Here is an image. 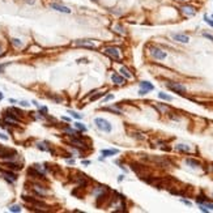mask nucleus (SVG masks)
<instances>
[{
  "label": "nucleus",
  "instance_id": "obj_1",
  "mask_svg": "<svg viewBox=\"0 0 213 213\" xmlns=\"http://www.w3.org/2000/svg\"><path fill=\"white\" fill-rule=\"evenodd\" d=\"M94 123H95V126H97V128L101 129V131H103V132H111V124L109 123L106 119H103V118H95L94 119Z\"/></svg>",
  "mask_w": 213,
  "mask_h": 213
},
{
  "label": "nucleus",
  "instance_id": "obj_2",
  "mask_svg": "<svg viewBox=\"0 0 213 213\" xmlns=\"http://www.w3.org/2000/svg\"><path fill=\"white\" fill-rule=\"evenodd\" d=\"M166 86L169 88L170 90H173V92L178 93V94H184L186 93V86L182 84H179V82H166Z\"/></svg>",
  "mask_w": 213,
  "mask_h": 213
},
{
  "label": "nucleus",
  "instance_id": "obj_3",
  "mask_svg": "<svg viewBox=\"0 0 213 213\" xmlns=\"http://www.w3.org/2000/svg\"><path fill=\"white\" fill-rule=\"evenodd\" d=\"M105 54L107 56H110L111 59H119L120 58V51L118 47H107L105 48Z\"/></svg>",
  "mask_w": 213,
  "mask_h": 213
},
{
  "label": "nucleus",
  "instance_id": "obj_4",
  "mask_svg": "<svg viewBox=\"0 0 213 213\" xmlns=\"http://www.w3.org/2000/svg\"><path fill=\"white\" fill-rule=\"evenodd\" d=\"M51 8L56 12H60V13H71V9L66 6H62V4L58 3H51Z\"/></svg>",
  "mask_w": 213,
  "mask_h": 213
},
{
  "label": "nucleus",
  "instance_id": "obj_5",
  "mask_svg": "<svg viewBox=\"0 0 213 213\" xmlns=\"http://www.w3.org/2000/svg\"><path fill=\"white\" fill-rule=\"evenodd\" d=\"M152 55H153V58L158 59V60H163V59L166 58L165 51H162L161 48H156V47L152 48Z\"/></svg>",
  "mask_w": 213,
  "mask_h": 213
},
{
  "label": "nucleus",
  "instance_id": "obj_6",
  "mask_svg": "<svg viewBox=\"0 0 213 213\" xmlns=\"http://www.w3.org/2000/svg\"><path fill=\"white\" fill-rule=\"evenodd\" d=\"M75 46H80V47H88V48H94V43L90 39H81V41H76Z\"/></svg>",
  "mask_w": 213,
  "mask_h": 213
},
{
  "label": "nucleus",
  "instance_id": "obj_7",
  "mask_svg": "<svg viewBox=\"0 0 213 213\" xmlns=\"http://www.w3.org/2000/svg\"><path fill=\"white\" fill-rule=\"evenodd\" d=\"M174 41H178L180 43H188L189 42V37H187L186 34H173L171 35Z\"/></svg>",
  "mask_w": 213,
  "mask_h": 213
},
{
  "label": "nucleus",
  "instance_id": "obj_8",
  "mask_svg": "<svg viewBox=\"0 0 213 213\" xmlns=\"http://www.w3.org/2000/svg\"><path fill=\"white\" fill-rule=\"evenodd\" d=\"M182 13L186 15V16H194L196 13V9L191 6H184V7H182Z\"/></svg>",
  "mask_w": 213,
  "mask_h": 213
},
{
  "label": "nucleus",
  "instance_id": "obj_9",
  "mask_svg": "<svg viewBox=\"0 0 213 213\" xmlns=\"http://www.w3.org/2000/svg\"><path fill=\"white\" fill-rule=\"evenodd\" d=\"M3 176L7 179L8 182H15L17 179V175L16 174H13V173H7V171H4L3 173Z\"/></svg>",
  "mask_w": 213,
  "mask_h": 213
},
{
  "label": "nucleus",
  "instance_id": "obj_10",
  "mask_svg": "<svg viewBox=\"0 0 213 213\" xmlns=\"http://www.w3.org/2000/svg\"><path fill=\"white\" fill-rule=\"evenodd\" d=\"M140 88H141V89L148 90V92H150V90L154 89V86H153L150 82H148V81H141V82H140Z\"/></svg>",
  "mask_w": 213,
  "mask_h": 213
},
{
  "label": "nucleus",
  "instance_id": "obj_11",
  "mask_svg": "<svg viewBox=\"0 0 213 213\" xmlns=\"http://www.w3.org/2000/svg\"><path fill=\"white\" fill-rule=\"evenodd\" d=\"M111 79H113V81L115 82L116 85H122V84H124V79L122 76H119V75H116V73H114L113 76H111Z\"/></svg>",
  "mask_w": 213,
  "mask_h": 213
},
{
  "label": "nucleus",
  "instance_id": "obj_12",
  "mask_svg": "<svg viewBox=\"0 0 213 213\" xmlns=\"http://www.w3.org/2000/svg\"><path fill=\"white\" fill-rule=\"evenodd\" d=\"M175 149L179 150V152H186V153H188L189 150H191L188 145H186V144H178V145H175Z\"/></svg>",
  "mask_w": 213,
  "mask_h": 213
},
{
  "label": "nucleus",
  "instance_id": "obj_13",
  "mask_svg": "<svg viewBox=\"0 0 213 213\" xmlns=\"http://www.w3.org/2000/svg\"><path fill=\"white\" fill-rule=\"evenodd\" d=\"M4 120H6L7 123H11V124H17V123H19V119L15 118V116H12V115H6Z\"/></svg>",
  "mask_w": 213,
  "mask_h": 213
},
{
  "label": "nucleus",
  "instance_id": "obj_14",
  "mask_svg": "<svg viewBox=\"0 0 213 213\" xmlns=\"http://www.w3.org/2000/svg\"><path fill=\"white\" fill-rule=\"evenodd\" d=\"M118 153H119L118 149H103L102 150V154L106 156V157L107 156H113V154H118Z\"/></svg>",
  "mask_w": 213,
  "mask_h": 213
},
{
  "label": "nucleus",
  "instance_id": "obj_15",
  "mask_svg": "<svg viewBox=\"0 0 213 213\" xmlns=\"http://www.w3.org/2000/svg\"><path fill=\"white\" fill-rule=\"evenodd\" d=\"M71 142L75 145V147H77V148H86V144H85V142H82V141H80V140L72 139Z\"/></svg>",
  "mask_w": 213,
  "mask_h": 213
},
{
  "label": "nucleus",
  "instance_id": "obj_16",
  "mask_svg": "<svg viewBox=\"0 0 213 213\" xmlns=\"http://www.w3.org/2000/svg\"><path fill=\"white\" fill-rule=\"evenodd\" d=\"M119 72H120V75H123V76L126 77V79H131V77H132V75L129 73V71H128L127 68H124V67H122Z\"/></svg>",
  "mask_w": 213,
  "mask_h": 213
},
{
  "label": "nucleus",
  "instance_id": "obj_17",
  "mask_svg": "<svg viewBox=\"0 0 213 213\" xmlns=\"http://www.w3.org/2000/svg\"><path fill=\"white\" fill-rule=\"evenodd\" d=\"M186 163H187V165H189L191 167H197V166H200V163L197 162V161L192 160V158H188V160H186Z\"/></svg>",
  "mask_w": 213,
  "mask_h": 213
},
{
  "label": "nucleus",
  "instance_id": "obj_18",
  "mask_svg": "<svg viewBox=\"0 0 213 213\" xmlns=\"http://www.w3.org/2000/svg\"><path fill=\"white\" fill-rule=\"evenodd\" d=\"M158 97H160L161 100H165V101H173V97L165 94V93H158Z\"/></svg>",
  "mask_w": 213,
  "mask_h": 213
},
{
  "label": "nucleus",
  "instance_id": "obj_19",
  "mask_svg": "<svg viewBox=\"0 0 213 213\" xmlns=\"http://www.w3.org/2000/svg\"><path fill=\"white\" fill-rule=\"evenodd\" d=\"M200 204H201V205H204V207L207 208L208 210H213V204H212V203H208V201H203V200H201V201H200Z\"/></svg>",
  "mask_w": 213,
  "mask_h": 213
},
{
  "label": "nucleus",
  "instance_id": "obj_20",
  "mask_svg": "<svg viewBox=\"0 0 213 213\" xmlns=\"http://www.w3.org/2000/svg\"><path fill=\"white\" fill-rule=\"evenodd\" d=\"M12 45H13L15 47H21L22 42L20 39H17V38H13V39H12Z\"/></svg>",
  "mask_w": 213,
  "mask_h": 213
},
{
  "label": "nucleus",
  "instance_id": "obj_21",
  "mask_svg": "<svg viewBox=\"0 0 213 213\" xmlns=\"http://www.w3.org/2000/svg\"><path fill=\"white\" fill-rule=\"evenodd\" d=\"M75 127H76V128L79 129V131H81V132H85V131H86V128H85V126H82V124L80 123V122H77V123L75 124Z\"/></svg>",
  "mask_w": 213,
  "mask_h": 213
},
{
  "label": "nucleus",
  "instance_id": "obj_22",
  "mask_svg": "<svg viewBox=\"0 0 213 213\" xmlns=\"http://www.w3.org/2000/svg\"><path fill=\"white\" fill-rule=\"evenodd\" d=\"M114 29L116 30V33H119V34H126V32H124V28L120 26V25H116Z\"/></svg>",
  "mask_w": 213,
  "mask_h": 213
},
{
  "label": "nucleus",
  "instance_id": "obj_23",
  "mask_svg": "<svg viewBox=\"0 0 213 213\" xmlns=\"http://www.w3.org/2000/svg\"><path fill=\"white\" fill-rule=\"evenodd\" d=\"M9 210L11 212H21V207L20 205H12V207H9Z\"/></svg>",
  "mask_w": 213,
  "mask_h": 213
},
{
  "label": "nucleus",
  "instance_id": "obj_24",
  "mask_svg": "<svg viewBox=\"0 0 213 213\" xmlns=\"http://www.w3.org/2000/svg\"><path fill=\"white\" fill-rule=\"evenodd\" d=\"M34 189H35L37 192H39L41 195H45V194H46V189L41 188V186H34Z\"/></svg>",
  "mask_w": 213,
  "mask_h": 213
},
{
  "label": "nucleus",
  "instance_id": "obj_25",
  "mask_svg": "<svg viewBox=\"0 0 213 213\" xmlns=\"http://www.w3.org/2000/svg\"><path fill=\"white\" fill-rule=\"evenodd\" d=\"M204 21L207 22L208 25H210V26L213 28V20H210V19H209V17H208V16H204Z\"/></svg>",
  "mask_w": 213,
  "mask_h": 213
},
{
  "label": "nucleus",
  "instance_id": "obj_26",
  "mask_svg": "<svg viewBox=\"0 0 213 213\" xmlns=\"http://www.w3.org/2000/svg\"><path fill=\"white\" fill-rule=\"evenodd\" d=\"M69 114H72V116H73V118H76V119H81V118H82L81 115H79V114H76V113H75V111H71V113H69Z\"/></svg>",
  "mask_w": 213,
  "mask_h": 213
},
{
  "label": "nucleus",
  "instance_id": "obj_27",
  "mask_svg": "<svg viewBox=\"0 0 213 213\" xmlns=\"http://www.w3.org/2000/svg\"><path fill=\"white\" fill-rule=\"evenodd\" d=\"M203 35H204L205 38H208V39H210L213 42V35L212 34H208V33H203Z\"/></svg>",
  "mask_w": 213,
  "mask_h": 213
},
{
  "label": "nucleus",
  "instance_id": "obj_28",
  "mask_svg": "<svg viewBox=\"0 0 213 213\" xmlns=\"http://www.w3.org/2000/svg\"><path fill=\"white\" fill-rule=\"evenodd\" d=\"M147 93H148V90L141 89V88H140V92H139V94H140V95H144V94H147Z\"/></svg>",
  "mask_w": 213,
  "mask_h": 213
},
{
  "label": "nucleus",
  "instance_id": "obj_29",
  "mask_svg": "<svg viewBox=\"0 0 213 213\" xmlns=\"http://www.w3.org/2000/svg\"><path fill=\"white\" fill-rule=\"evenodd\" d=\"M0 139H3V140H8V136H6L4 133H1V132H0Z\"/></svg>",
  "mask_w": 213,
  "mask_h": 213
},
{
  "label": "nucleus",
  "instance_id": "obj_30",
  "mask_svg": "<svg viewBox=\"0 0 213 213\" xmlns=\"http://www.w3.org/2000/svg\"><path fill=\"white\" fill-rule=\"evenodd\" d=\"M20 105H21V106H25V107H26V106H29V103H28L26 101H22V102H20Z\"/></svg>",
  "mask_w": 213,
  "mask_h": 213
},
{
  "label": "nucleus",
  "instance_id": "obj_31",
  "mask_svg": "<svg viewBox=\"0 0 213 213\" xmlns=\"http://www.w3.org/2000/svg\"><path fill=\"white\" fill-rule=\"evenodd\" d=\"M182 203H184L186 205H191V201H188V200H184V199H182Z\"/></svg>",
  "mask_w": 213,
  "mask_h": 213
},
{
  "label": "nucleus",
  "instance_id": "obj_32",
  "mask_svg": "<svg viewBox=\"0 0 213 213\" xmlns=\"http://www.w3.org/2000/svg\"><path fill=\"white\" fill-rule=\"evenodd\" d=\"M113 98H114V95H113V94H109V95H107V97H106V98H105V101H109V100H113Z\"/></svg>",
  "mask_w": 213,
  "mask_h": 213
},
{
  "label": "nucleus",
  "instance_id": "obj_33",
  "mask_svg": "<svg viewBox=\"0 0 213 213\" xmlns=\"http://www.w3.org/2000/svg\"><path fill=\"white\" fill-rule=\"evenodd\" d=\"M101 95H102V93H101V94H97V95H94V97H92V101H95V100H97V98H100Z\"/></svg>",
  "mask_w": 213,
  "mask_h": 213
},
{
  "label": "nucleus",
  "instance_id": "obj_34",
  "mask_svg": "<svg viewBox=\"0 0 213 213\" xmlns=\"http://www.w3.org/2000/svg\"><path fill=\"white\" fill-rule=\"evenodd\" d=\"M63 120H66V122H69V120H71V119H69L68 116H63Z\"/></svg>",
  "mask_w": 213,
  "mask_h": 213
},
{
  "label": "nucleus",
  "instance_id": "obj_35",
  "mask_svg": "<svg viewBox=\"0 0 213 213\" xmlns=\"http://www.w3.org/2000/svg\"><path fill=\"white\" fill-rule=\"evenodd\" d=\"M4 67H6V64H3V66H0V73H1V71L4 69Z\"/></svg>",
  "mask_w": 213,
  "mask_h": 213
},
{
  "label": "nucleus",
  "instance_id": "obj_36",
  "mask_svg": "<svg viewBox=\"0 0 213 213\" xmlns=\"http://www.w3.org/2000/svg\"><path fill=\"white\" fill-rule=\"evenodd\" d=\"M123 179H124V176H123V175H120V176H119V178H118V180H119V182H122V180H123Z\"/></svg>",
  "mask_w": 213,
  "mask_h": 213
},
{
  "label": "nucleus",
  "instance_id": "obj_37",
  "mask_svg": "<svg viewBox=\"0 0 213 213\" xmlns=\"http://www.w3.org/2000/svg\"><path fill=\"white\" fill-rule=\"evenodd\" d=\"M26 3H29V4H33V3H34V0H26Z\"/></svg>",
  "mask_w": 213,
  "mask_h": 213
},
{
  "label": "nucleus",
  "instance_id": "obj_38",
  "mask_svg": "<svg viewBox=\"0 0 213 213\" xmlns=\"http://www.w3.org/2000/svg\"><path fill=\"white\" fill-rule=\"evenodd\" d=\"M82 163H84V165H89V163H90V161H84V162H82Z\"/></svg>",
  "mask_w": 213,
  "mask_h": 213
},
{
  "label": "nucleus",
  "instance_id": "obj_39",
  "mask_svg": "<svg viewBox=\"0 0 213 213\" xmlns=\"http://www.w3.org/2000/svg\"><path fill=\"white\" fill-rule=\"evenodd\" d=\"M1 100H3V93L0 92V101H1Z\"/></svg>",
  "mask_w": 213,
  "mask_h": 213
},
{
  "label": "nucleus",
  "instance_id": "obj_40",
  "mask_svg": "<svg viewBox=\"0 0 213 213\" xmlns=\"http://www.w3.org/2000/svg\"><path fill=\"white\" fill-rule=\"evenodd\" d=\"M92 1H94V3H97V1H98V0H92Z\"/></svg>",
  "mask_w": 213,
  "mask_h": 213
},
{
  "label": "nucleus",
  "instance_id": "obj_41",
  "mask_svg": "<svg viewBox=\"0 0 213 213\" xmlns=\"http://www.w3.org/2000/svg\"><path fill=\"white\" fill-rule=\"evenodd\" d=\"M0 54H1V47H0Z\"/></svg>",
  "mask_w": 213,
  "mask_h": 213
},
{
  "label": "nucleus",
  "instance_id": "obj_42",
  "mask_svg": "<svg viewBox=\"0 0 213 213\" xmlns=\"http://www.w3.org/2000/svg\"><path fill=\"white\" fill-rule=\"evenodd\" d=\"M212 17H213V15H212Z\"/></svg>",
  "mask_w": 213,
  "mask_h": 213
}]
</instances>
